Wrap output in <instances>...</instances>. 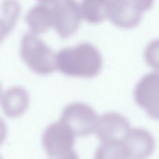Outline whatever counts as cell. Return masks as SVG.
<instances>
[{"instance_id":"6da1fadb","label":"cell","mask_w":159,"mask_h":159,"mask_svg":"<svg viewBox=\"0 0 159 159\" xmlns=\"http://www.w3.org/2000/svg\"><path fill=\"white\" fill-rule=\"evenodd\" d=\"M102 66L101 53L89 43L63 48L57 56V69L67 76L93 78L100 73Z\"/></svg>"},{"instance_id":"7a4b0ae2","label":"cell","mask_w":159,"mask_h":159,"mask_svg":"<svg viewBox=\"0 0 159 159\" xmlns=\"http://www.w3.org/2000/svg\"><path fill=\"white\" fill-rule=\"evenodd\" d=\"M22 60L33 71L40 75H48L57 69L56 53L35 34H24L21 43Z\"/></svg>"},{"instance_id":"3957f363","label":"cell","mask_w":159,"mask_h":159,"mask_svg":"<svg viewBox=\"0 0 159 159\" xmlns=\"http://www.w3.org/2000/svg\"><path fill=\"white\" fill-rule=\"evenodd\" d=\"M154 0H110L109 18L116 27L130 30L139 25L143 13L150 10Z\"/></svg>"},{"instance_id":"277c9868","label":"cell","mask_w":159,"mask_h":159,"mask_svg":"<svg viewBox=\"0 0 159 159\" xmlns=\"http://www.w3.org/2000/svg\"><path fill=\"white\" fill-rule=\"evenodd\" d=\"M59 120L68 125L76 136L85 137L96 130L99 118L92 107L83 103L76 102L63 109Z\"/></svg>"},{"instance_id":"5b68a950","label":"cell","mask_w":159,"mask_h":159,"mask_svg":"<svg viewBox=\"0 0 159 159\" xmlns=\"http://www.w3.org/2000/svg\"><path fill=\"white\" fill-rule=\"evenodd\" d=\"M53 4V26L59 36L66 39L79 28L81 16L79 5L76 0H57Z\"/></svg>"},{"instance_id":"8992f818","label":"cell","mask_w":159,"mask_h":159,"mask_svg":"<svg viewBox=\"0 0 159 159\" xmlns=\"http://www.w3.org/2000/svg\"><path fill=\"white\" fill-rule=\"evenodd\" d=\"M75 136L72 129L60 120L49 125L42 137L43 147L49 158L73 149Z\"/></svg>"},{"instance_id":"52a82bcc","label":"cell","mask_w":159,"mask_h":159,"mask_svg":"<svg viewBox=\"0 0 159 159\" xmlns=\"http://www.w3.org/2000/svg\"><path fill=\"white\" fill-rule=\"evenodd\" d=\"M134 98L138 106L153 119L159 120V73L152 72L137 83Z\"/></svg>"},{"instance_id":"ba28073f","label":"cell","mask_w":159,"mask_h":159,"mask_svg":"<svg viewBox=\"0 0 159 159\" xmlns=\"http://www.w3.org/2000/svg\"><path fill=\"white\" fill-rule=\"evenodd\" d=\"M129 121L125 116L115 112H108L99 119L96 134L102 142H124L131 130Z\"/></svg>"},{"instance_id":"9c48e42d","label":"cell","mask_w":159,"mask_h":159,"mask_svg":"<svg viewBox=\"0 0 159 159\" xmlns=\"http://www.w3.org/2000/svg\"><path fill=\"white\" fill-rule=\"evenodd\" d=\"M129 159H147L155 150V139L150 133L144 129H131L124 140Z\"/></svg>"},{"instance_id":"30bf717a","label":"cell","mask_w":159,"mask_h":159,"mask_svg":"<svg viewBox=\"0 0 159 159\" xmlns=\"http://www.w3.org/2000/svg\"><path fill=\"white\" fill-rule=\"evenodd\" d=\"M29 104L28 93L21 87H12L1 96L2 108L6 116L9 118L21 116L27 110Z\"/></svg>"},{"instance_id":"8fae6325","label":"cell","mask_w":159,"mask_h":159,"mask_svg":"<svg viewBox=\"0 0 159 159\" xmlns=\"http://www.w3.org/2000/svg\"><path fill=\"white\" fill-rule=\"evenodd\" d=\"M25 20L33 33H45L54 25L52 7L44 4L36 5L28 11Z\"/></svg>"},{"instance_id":"7c38bea8","label":"cell","mask_w":159,"mask_h":159,"mask_svg":"<svg viewBox=\"0 0 159 159\" xmlns=\"http://www.w3.org/2000/svg\"><path fill=\"white\" fill-rule=\"evenodd\" d=\"M110 0H82L81 16L88 23L99 24L109 17Z\"/></svg>"},{"instance_id":"4fadbf2b","label":"cell","mask_w":159,"mask_h":159,"mask_svg":"<svg viewBox=\"0 0 159 159\" xmlns=\"http://www.w3.org/2000/svg\"><path fill=\"white\" fill-rule=\"evenodd\" d=\"M123 142L102 143L95 152L94 159H129Z\"/></svg>"},{"instance_id":"5bb4252c","label":"cell","mask_w":159,"mask_h":159,"mask_svg":"<svg viewBox=\"0 0 159 159\" xmlns=\"http://www.w3.org/2000/svg\"><path fill=\"white\" fill-rule=\"evenodd\" d=\"M4 18V35L10 32L20 15L21 7L16 0H5L2 7Z\"/></svg>"},{"instance_id":"9a60e30c","label":"cell","mask_w":159,"mask_h":159,"mask_svg":"<svg viewBox=\"0 0 159 159\" xmlns=\"http://www.w3.org/2000/svg\"><path fill=\"white\" fill-rule=\"evenodd\" d=\"M144 58L149 67L159 70V38L147 45L145 50Z\"/></svg>"},{"instance_id":"2e32d148","label":"cell","mask_w":159,"mask_h":159,"mask_svg":"<svg viewBox=\"0 0 159 159\" xmlns=\"http://www.w3.org/2000/svg\"><path fill=\"white\" fill-rule=\"evenodd\" d=\"M49 159H78V157L76 152L73 149H72L60 156L50 158Z\"/></svg>"},{"instance_id":"e0dca14e","label":"cell","mask_w":159,"mask_h":159,"mask_svg":"<svg viewBox=\"0 0 159 159\" xmlns=\"http://www.w3.org/2000/svg\"><path fill=\"white\" fill-rule=\"evenodd\" d=\"M38 1L43 3H54L57 0H38Z\"/></svg>"}]
</instances>
